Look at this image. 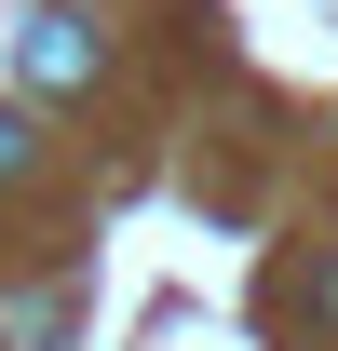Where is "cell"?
<instances>
[{"instance_id":"3957f363","label":"cell","mask_w":338,"mask_h":351,"mask_svg":"<svg viewBox=\"0 0 338 351\" xmlns=\"http://www.w3.org/2000/svg\"><path fill=\"white\" fill-rule=\"evenodd\" d=\"M0 176H27V122H14V108H0Z\"/></svg>"},{"instance_id":"6da1fadb","label":"cell","mask_w":338,"mask_h":351,"mask_svg":"<svg viewBox=\"0 0 338 351\" xmlns=\"http://www.w3.org/2000/svg\"><path fill=\"white\" fill-rule=\"evenodd\" d=\"M14 68H27L41 95H82L95 82V27L82 14H27V27H14Z\"/></svg>"},{"instance_id":"7a4b0ae2","label":"cell","mask_w":338,"mask_h":351,"mask_svg":"<svg viewBox=\"0 0 338 351\" xmlns=\"http://www.w3.org/2000/svg\"><path fill=\"white\" fill-rule=\"evenodd\" d=\"M284 298L311 311V324H338V257H297V270H284Z\"/></svg>"}]
</instances>
